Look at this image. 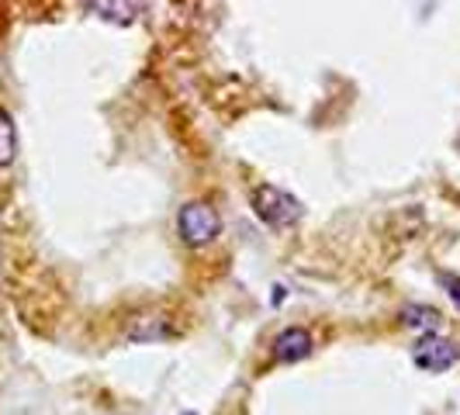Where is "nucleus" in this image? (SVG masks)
I'll return each instance as SVG.
<instances>
[{
	"instance_id": "3",
	"label": "nucleus",
	"mask_w": 460,
	"mask_h": 415,
	"mask_svg": "<svg viewBox=\"0 0 460 415\" xmlns=\"http://www.w3.org/2000/svg\"><path fill=\"white\" fill-rule=\"evenodd\" d=\"M412 360L419 370L439 374V370H450L457 364V346L450 343V340H443V336H437V332H426L412 346Z\"/></svg>"
},
{
	"instance_id": "4",
	"label": "nucleus",
	"mask_w": 460,
	"mask_h": 415,
	"mask_svg": "<svg viewBox=\"0 0 460 415\" xmlns=\"http://www.w3.org/2000/svg\"><path fill=\"white\" fill-rule=\"evenodd\" d=\"M312 346H315L312 343V332L291 325V329H284L274 340V357L280 364H295V360H305V357L312 353Z\"/></svg>"
},
{
	"instance_id": "7",
	"label": "nucleus",
	"mask_w": 460,
	"mask_h": 415,
	"mask_svg": "<svg viewBox=\"0 0 460 415\" xmlns=\"http://www.w3.org/2000/svg\"><path fill=\"white\" fill-rule=\"evenodd\" d=\"M18 156V128H14V118L0 108V170L11 166Z\"/></svg>"
},
{
	"instance_id": "9",
	"label": "nucleus",
	"mask_w": 460,
	"mask_h": 415,
	"mask_svg": "<svg viewBox=\"0 0 460 415\" xmlns=\"http://www.w3.org/2000/svg\"><path fill=\"white\" fill-rule=\"evenodd\" d=\"M454 301H457V308H460V287H457V291H454Z\"/></svg>"
},
{
	"instance_id": "1",
	"label": "nucleus",
	"mask_w": 460,
	"mask_h": 415,
	"mask_svg": "<svg viewBox=\"0 0 460 415\" xmlns=\"http://www.w3.org/2000/svg\"><path fill=\"white\" fill-rule=\"evenodd\" d=\"M253 211L270 229H291L301 218V201L274 184H260L253 190Z\"/></svg>"
},
{
	"instance_id": "2",
	"label": "nucleus",
	"mask_w": 460,
	"mask_h": 415,
	"mask_svg": "<svg viewBox=\"0 0 460 415\" xmlns=\"http://www.w3.org/2000/svg\"><path fill=\"white\" fill-rule=\"evenodd\" d=\"M177 229H181V239H184L187 246H205L211 243L218 229H222V218H218V211L205 201H190V205L181 208V215H177Z\"/></svg>"
},
{
	"instance_id": "8",
	"label": "nucleus",
	"mask_w": 460,
	"mask_h": 415,
	"mask_svg": "<svg viewBox=\"0 0 460 415\" xmlns=\"http://www.w3.org/2000/svg\"><path fill=\"white\" fill-rule=\"evenodd\" d=\"M402 319L409 325H419V329H437V312L433 308H422V305H409L405 312H402Z\"/></svg>"
},
{
	"instance_id": "6",
	"label": "nucleus",
	"mask_w": 460,
	"mask_h": 415,
	"mask_svg": "<svg viewBox=\"0 0 460 415\" xmlns=\"http://www.w3.org/2000/svg\"><path fill=\"white\" fill-rule=\"evenodd\" d=\"M170 319L163 315V312H149V315H138L136 322H132V329H128V336L132 340H138V343H149V340H166L173 329H170Z\"/></svg>"
},
{
	"instance_id": "5",
	"label": "nucleus",
	"mask_w": 460,
	"mask_h": 415,
	"mask_svg": "<svg viewBox=\"0 0 460 415\" xmlns=\"http://www.w3.org/2000/svg\"><path fill=\"white\" fill-rule=\"evenodd\" d=\"M84 4L91 7L97 18H104V22L111 24H132L138 11L132 0H84Z\"/></svg>"
}]
</instances>
